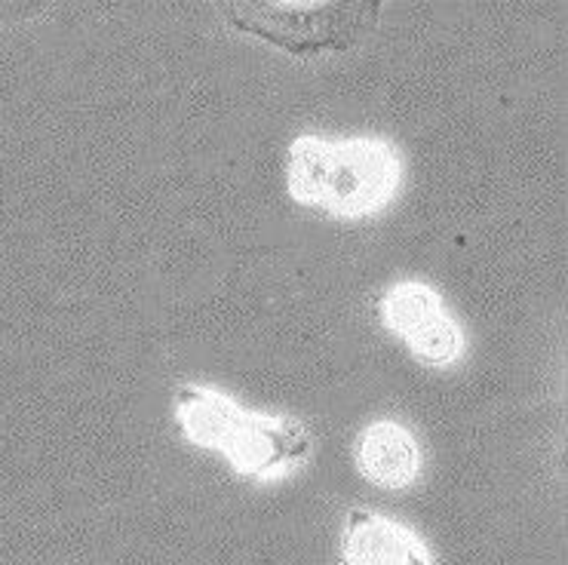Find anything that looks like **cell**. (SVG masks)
Masks as SVG:
<instances>
[{
  "instance_id": "3957f363",
  "label": "cell",
  "mask_w": 568,
  "mask_h": 565,
  "mask_svg": "<svg viewBox=\"0 0 568 565\" xmlns=\"http://www.w3.org/2000/svg\"><path fill=\"white\" fill-rule=\"evenodd\" d=\"M394 182V160L378 145L326 148L302 139L290 154L292 191L329 212H366Z\"/></svg>"
},
{
  "instance_id": "8992f818",
  "label": "cell",
  "mask_w": 568,
  "mask_h": 565,
  "mask_svg": "<svg viewBox=\"0 0 568 565\" xmlns=\"http://www.w3.org/2000/svg\"><path fill=\"white\" fill-rule=\"evenodd\" d=\"M384 311H387V323L409 339L412 332H418L424 323H430V320L439 316V304L422 286H399V290L390 292Z\"/></svg>"
},
{
  "instance_id": "5b68a950",
  "label": "cell",
  "mask_w": 568,
  "mask_h": 565,
  "mask_svg": "<svg viewBox=\"0 0 568 565\" xmlns=\"http://www.w3.org/2000/svg\"><path fill=\"white\" fill-rule=\"evenodd\" d=\"M359 467H363V474L372 476L382 486H403L415 476L418 452L399 427L378 424V427L366 431L363 443H359Z\"/></svg>"
},
{
  "instance_id": "6da1fadb",
  "label": "cell",
  "mask_w": 568,
  "mask_h": 565,
  "mask_svg": "<svg viewBox=\"0 0 568 565\" xmlns=\"http://www.w3.org/2000/svg\"><path fill=\"white\" fill-rule=\"evenodd\" d=\"M175 408L179 424L191 440L225 448L227 458L243 474H271L304 458L311 448L298 424L240 412L237 406L203 387H179Z\"/></svg>"
},
{
  "instance_id": "7a4b0ae2",
  "label": "cell",
  "mask_w": 568,
  "mask_h": 565,
  "mask_svg": "<svg viewBox=\"0 0 568 565\" xmlns=\"http://www.w3.org/2000/svg\"><path fill=\"white\" fill-rule=\"evenodd\" d=\"M372 0L323 3H227V22L295 56L338 53L369 34L378 22Z\"/></svg>"
},
{
  "instance_id": "277c9868",
  "label": "cell",
  "mask_w": 568,
  "mask_h": 565,
  "mask_svg": "<svg viewBox=\"0 0 568 565\" xmlns=\"http://www.w3.org/2000/svg\"><path fill=\"white\" fill-rule=\"evenodd\" d=\"M344 559L347 565H427L422 544L409 532L363 511L351 513Z\"/></svg>"
},
{
  "instance_id": "52a82bcc",
  "label": "cell",
  "mask_w": 568,
  "mask_h": 565,
  "mask_svg": "<svg viewBox=\"0 0 568 565\" xmlns=\"http://www.w3.org/2000/svg\"><path fill=\"white\" fill-rule=\"evenodd\" d=\"M409 342L427 363H446L458 351V335H455V329L443 314L430 320V323H424L418 332H412Z\"/></svg>"
}]
</instances>
